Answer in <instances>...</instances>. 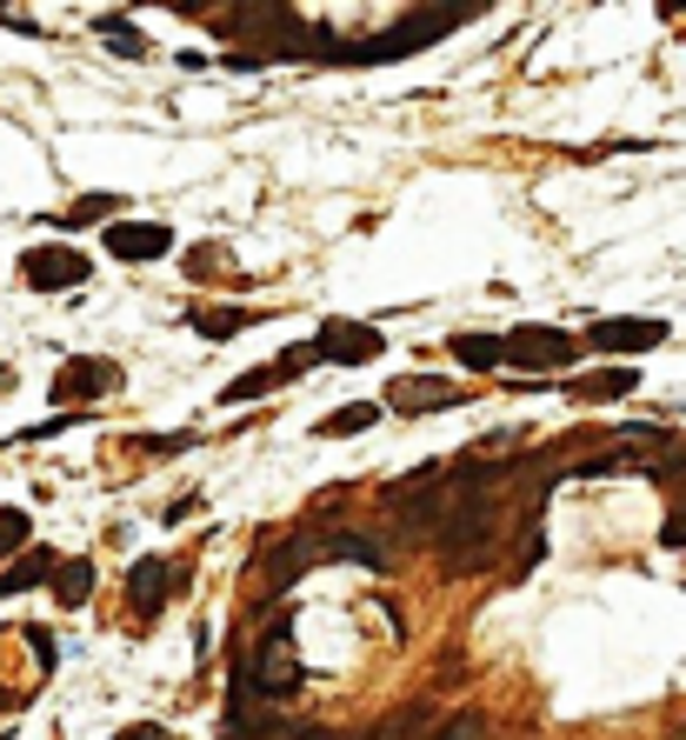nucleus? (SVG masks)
Instances as JSON below:
<instances>
[{
	"label": "nucleus",
	"instance_id": "nucleus-1",
	"mask_svg": "<svg viewBox=\"0 0 686 740\" xmlns=\"http://www.w3.org/2000/svg\"><path fill=\"white\" fill-rule=\"evenodd\" d=\"M460 20H474V7H420V13H400L380 40H354L347 60L360 67H380V60H400V53H427L440 33H454Z\"/></svg>",
	"mask_w": 686,
	"mask_h": 740
},
{
	"label": "nucleus",
	"instance_id": "nucleus-2",
	"mask_svg": "<svg viewBox=\"0 0 686 740\" xmlns=\"http://www.w3.org/2000/svg\"><path fill=\"white\" fill-rule=\"evenodd\" d=\"M300 648H294V634H287V621H274L267 634H260V648H253V661H247V674H240V688L253 694V701H287L294 688H300Z\"/></svg>",
	"mask_w": 686,
	"mask_h": 740
},
{
	"label": "nucleus",
	"instance_id": "nucleus-3",
	"mask_svg": "<svg viewBox=\"0 0 686 740\" xmlns=\"http://www.w3.org/2000/svg\"><path fill=\"white\" fill-rule=\"evenodd\" d=\"M500 347H507V361L527 367V374H554V367H567V361L580 354V341H574L567 327H514V334H500Z\"/></svg>",
	"mask_w": 686,
	"mask_h": 740
},
{
	"label": "nucleus",
	"instance_id": "nucleus-4",
	"mask_svg": "<svg viewBox=\"0 0 686 740\" xmlns=\"http://www.w3.org/2000/svg\"><path fill=\"white\" fill-rule=\"evenodd\" d=\"M307 347H314V361H334V367H367V361L387 354V347H380V327H367V320H327Z\"/></svg>",
	"mask_w": 686,
	"mask_h": 740
},
{
	"label": "nucleus",
	"instance_id": "nucleus-5",
	"mask_svg": "<svg viewBox=\"0 0 686 740\" xmlns=\"http://www.w3.org/2000/svg\"><path fill=\"white\" fill-rule=\"evenodd\" d=\"M20 280L40 287V294L80 287V280H87V254H80V247H27V254H20Z\"/></svg>",
	"mask_w": 686,
	"mask_h": 740
},
{
	"label": "nucleus",
	"instance_id": "nucleus-6",
	"mask_svg": "<svg viewBox=\"0 0 686 740\" xmlns=\"http://www.w3.org/2000/svg\"><path fill=\"white\" fill-rule=\"evenodd\" d=\"M314 561H320V541H314V534H294V541H280V547H267V554H260V594H287Z\"/></svg>",
	"mask_w": 686,
	"mask_h": 740
},
{
	"label": "nucleus",
	"instance_id": "nucleus-7",
	"mask_svg": "<svg viewBox=\"0 0 686 740\" xmlns=\"http://www.w3.org/2000/svg\"><path fill=\"white\" fill-rule=\"evenodd\" d=\"M454 394L460 387L447 374H400L380 407H394V414H440V407H454Z\"/></svg>",
	"mask_w": 686,
	"mask_h": 740
},
{
	"label": "nucleus",
	"instance_id": "nucleus-8",
	"mask_svg": "<svg viewBox=\"0 0 686 740\" xmlns=\"http://www.w3.org/2000/svg\"><path fill=\"white\" fill-rule=\"evenodd\" d=\"M227 740H287L294 734V721H280L274 708H260L240 681H233V701H227V728H220Z\"/></svg>",
	"mask_w": 686,
	"mask_h": 740
},
{
	"label": "nucleus",
	"instance_id": "nucleus-9",
	"mask_svg": "<svg viewBox=\"0 0 686 740\" xmlns=\"http://www.w3.org/2000/svg\"><path fill=\"white\" fill-rule=\"evenodd\" d=\"M314 541H320V561H360V568H374V574H394V541H387V534L347 527V534H314Z\"/></svg>",
	"mask_w": 686,
	"mask_h": 740
},
{
	"label": "nucleus",
	"instance_id": "nucleus-10",
	"mask_svg": "<svg viewBox=\"0 0 686 740\" xmlns=\"http://www.w3.org/2000/svg\"><path fill=\"white\" fill-rule=\"evenodd\" d=\"M667 341V320H594L587 327V347L600 354H647Z\"/></svg>",
	"mask_w": 686,
	"mask_h": 740
},
{
	"label": "nucleus",
	"instance_id": "nucleus-11",
	"mask_svg": "<svg viewBox=\"0 0 686 740\" xmlns=\"http://www.w3.org/2000/svg\"><path fill=\"white\" fill-rule=\"evenodd\" d=\"M307 367H314V347H287V354H280L274 367H253V374L227 381V394H220V401L233 407V401H253V394H274V387H287V381H294V374H307Z\"/></svg>",
	"mask_w": 686,
	"mask_h": 740
},
{
	"label": "nucleus",
	"instance_id": "nucleus-12",
	"mask_svg": "<svg viewBox=\"0 0 686 740\" xmlns=\"http://www.w3.org/2000/svg\"><path fill=\"white\" fill-rule=\"evenodd\" d=\"M107 247L120 260H160V254H173V234L160 220H120V227H107Z\"/></svg>",
	"mask_w": 686,
	"mask_h": 740
},
{
	"label": "nucleus",
	"instance_id": "nucleus-13",
	"mask_svg": "<svg viewBox=\"0 0 686 740\" xmlns=\"http://www.w3.org/2000/svg\"><path fill=\"white\" fill-rule=\"evenodd\" d=\"M113 387H120V367H113V361H67L60 381H53V401L67 407V401H80V394L93 401V394H113Z\"/></svg>",
	"mask_w": 686,
	"mask_h": 740
},
{
	"label": "nucleus",
	"instance_id": "nucleus-14",
	"mask_svg": "<svg viewBox=\"0 0 686 740\" xmlns=\"http://www.w3.org/2000/svg\"><path fill=\"white\" fill-rule=\"evenodd\" d=\"M127 601H133V621H140V628L160 621V608H167V561H160V554L133 561V574H127Z\"/></svg>",
	"mask_w": 686,
	"mask_h": 740
},
{
	"label": "nucleus",
	"instance_id": "nucleus-15",
	"mask_svg": "<svg viewBox=\"0 0 686 740\" xmlns=\"http://www.w3.org/2000/svg\"><path fill=\"white\" fill-rule=\"evenodd\" d=\"M634 387H640L634 367H594V374H574V394H580V401H620V394H634Z\"/></svg>",
	"mask_w": 686,
	"mask_h": 740
},
{
	"label": "nucleus",
	"instance_id": "nucleus-16",
	"mask_svg": "<svg viewBox=\"0 0 686 740\" xmlns=\"http://www.w3.org/2000/svg\"><path fill=\"white\" fill-rule=\"evenodd\" d=\"M53 568H60V554H53V547H33V554H20V568H7V574H0V594L47 588V581H53Z\"/></svg>",
	"mask_w": 686,
	"mask_h": 740
},
{
	"label": "nucleus",
	"instance_id": "nucleus-17",
	"mask_svg": "<svg viewBox=\"0 0 686 740\" xmlns=\"http://www.w3.org/2000/svg\"><path fill=\"white\" fill-rule=\"evenodd\" d=\"M447 354H460V367H474V374H494V367H507V347H500V334H454V347Z\"/></svg>",
	"mask_w": 686,
	"mask_h": 740
},
{
	"label": "nucleus",
	"instance_id": "nucleus-18",
	"mask_svg": "<svg viewBox=\"0 0 686 740\" xmlns=\"http://www.w3.org/2000/svg\"><path fill=\"white\" fill-rule=\"evenodd\" d=\"M47 588H53V601H60V608H80V601L93 594V561H60Z\"/></svg>",
	"mask_w": 686,
	"mask_h": 740
},
{
	"label": "nucleus",
	"instance_id": "nucleus-19",
	"mask_svg": "<svg viewBox=\"0 0 686 740\" xmlns=\"http://www.w3.org/2000/svg\"><path fill=\"white\" fill-rule=\"evenodd\" d=\"M93 27H100V33H107V47H113V53H127V60H147V53H153V47H147V33H140L127 13H100Z\"/></svg>",
	"mask_w": 686,
	"mask_h": 740
},
{
	"label": "nucleus",
	"instance_id": "nucleus-20",
	"mask_svg": "<svg viewBox=\"0 0 686 740\" xmlns=\"http://www.w3.org/2000/svg\"><path fill=\"white\" fill-rule=\"evenodd\" d=\"M187 320H193V327H200L207 341H227V334H240V327H247L253 314H247V307H193Z\"/></svg>",
	"mask_w": 686,
	"mask_h": 740
},
{
	"label": "nucleus",
	"instance_id": "nucleus-21",
	"mask_svg": "<svg viewBox=\"0 0 686 740\" xmlns=\"http://www.w3.org/2000/svg\"><path fill=\"white\" fill-rule=\"evenodd\" d=\"M374 421H380V401H354V407L327 414V421H320V434H327V441H340V434H367Z\"/></svg>",
	"mask_w": 686,
	"mask_h": 740
},
{
	"label": "nucleus",
	"instance_id": "nucleus-22",
	"mask_svg": "<svg viewBox=\"0 0 686 740\" xmlns=\"http://www.w3.org/2000/svg\"><path fill=\"white\" fill-rule=\"evenodd\" d=\"M107 214H120V194H87V200H73V207H67V227H87V220H107Z\"/></svg>",
	"mask_w": 686,
	"mask_h": 740
},
{
	"label": "nucleus",
	"instance_id": "nucleus-23",
	"mask_svg": "<svg viewBox=\"0 0 686 740\" xmlns=\"http://www.w3.org/2000/svg\"><path fill=\"white\" fill-rule=\"evenodd\" d=\"M27 534H33V521H27L20 507H0V554H13V547H27Z\"/></svg>",
	"mask_w": 686,
	"mask_h": 740
},
{
	"label": "nucleus",
	"instance_id": "nucleus-24",
	"mask_svg": "<svg viewBox=\"0 0 686 740\" xmlns=\"http://www.w3.org/2000/svg\"><path fill=\"white\" fill-rule=\"evenodd\" d=\"M193 447V434H140L133 441V454H187Z\"/></svg>",
	"mask_w": 686,
	"mask_h": 740
},
{
	"label": "nucleus",
	"instance_id": "nucleus-25",
	"mask_svg": "<svg viewBox=\"0 0 686 740\" xmlns=\"http://www.w3.org/2000/svg\"><path fill=\"white\" fill-rule=\"evenodd\" d=\"M367 740H420V708L414 714H394V721H380Z\"/></svg>",
	"mask_w": 686,
	"mask_h": 740
},
{
	"label": "nucleus",
	"instance_id": "nucleus-26",
	"mask_svg": "<svg viewBox=\"0 0 686 740\" xmlns=\"http://www.w3.org/2000/svg\"><path fill=\"white\" fill-rule=\"evenodd\" d=\"M434 740H480V721H474V714H447Z\"/></svg>",
	"mask_w": 686,
	"mask_h": 740
},
{
	"label": "nucleus",
	"instance_id": "nucleus-27",
	"mask_svg": "<svg viewBox=\"0 0 686 740\" xmlns=\"http://www.w3.org/2000/svg\"><path fill=\"white\" fill-rule=\"evenodd\" d=\"M113 740H173L167 728H153V721H140V728H120Z\"/></svg>",
	"mask_w": 686,
	"mask_h": 740
},
{
	"label": "nucleus",
	"instance_id": "nucleus-28",
	"mask_svg": "<svg viewBox=\"0 0 686 740\" xmlns=\"http://www.w3.org/2000/svg\"><path fill=\"white\" fill-rule=\"evenodd\" d=\"M660 541H667V547H686V507L667 521V527H660Z\"/></svg>",
	"mask_w": 686,
	"mask_h": 740
},
{
	"label": "nucleus",
	"instance_id": "nucleus-29",
	"mask_svg": "<svg viewBox=\"0 0 686 740\" xmlns=\"http://www.w3.org/2000/svg\"><path fill=\"white\" fill-rule=\"evenodd\" d=\"M287 740H347V734H334V728H294Z\"/></svg>",
	"mask_w": 686,
	"mask_h": 740
}]
</instances>
